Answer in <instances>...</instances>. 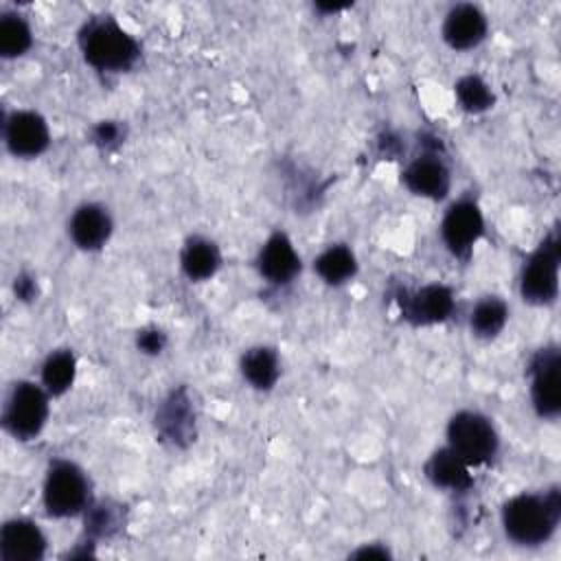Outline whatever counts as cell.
<instances>
[{"instance_id": "ba28073f", "label": "cell", "mask_w": 561, "mask_h": 561, "mask_svg": "<svg viewBox=\"0 0 561 561\" xmlns=\"http://www.w3.org/2000/svg\"><path fill=\"white\" fill-rule=\"evenodd\" d=\"M482 232L484 217L473 199H458L445 210L440 221V239L454 256L467 259Z\"/></svg>"}, {"instance_id": "7402d4cb", "label": "cell", "mask_w": 561, "mask_h": 561, "mask_svg": "<svg viewBox=\"0 0 561 561\" xmlns=\"http://www.w3.org/2000/svg\"><path fill=\"white\" fill-rule=\"evenodd\" d=\"M508 322V305L500 296H482L469 316V327L476 337L491 340L500 335Z\"/></svg>"}, {"instance_id": "44dd1931", "label": "cell", "mask_w": 561, "mask_h": 561, "mask_svg": "<svg viewBox=\"0 0 561 561\" xmlns=\"http://www.w3.org/2000/svg\"><path fill=\"white\" fill-rule=\"evenodd\" d=\"M313 270L327 285H344L357 274V256L346 243H333L316 256Z\"/></svg>"}, {"instance_id": "2e32d148", "label": "cell", "mask_w": 561, "mask_h": 561, "mask_svg": "<svg viewBox=\"0 0 561 561\" xmlns=\"http://www.w3.org/2000/svg\"><path fill=\"white\" fill-rule=\"evenodd\" d=\"M425 476L436 489H449V491H467L473 484L471 467L447 445L432 451V456L425 462Z\"/></svg>"}, {"instance_id": "9c48e42d", "label": "cell", "mask_w": 561, "mask_h": 561, "mask_svg": "<svg viewBox=\"0 0 561 561\" xmlns=\"http://www.w3.org/2000/svg\"><path fill=\"white\" fill-rule=\"evenodd\" d=\"M399 309L405 322L414 327H430L445 322L454 311V291L447 285L430 283L412 291H401Z\"/></svg>"}, {"instance_id": "4fadbf2b", "label": "cell", "mask_w": 561, "mask_h": 561, "mask_svg": "<svg viewBox=\"0 0 561 561\" xmlns=\"http://www.w3.org/2000/svg\"><path fill=\"white\" fill-rule=\"evenodd\" d=\"M403 184L410 193L427 199H443L451 186L447 162L436 151H425L403 169Z\"/></svg>"}, {"instance_id": "e0dca14e", "label": "cell", "mask_w": 561, "mask_h": 561, "mask_svg": "<svg viewBox=\"0 0 561 561\" xmlns=\"http://www.w3.org/2000/svg\"><path fill=\"white\" fill-rule=\"evenodd\" d=\"M156 425L160 434L171 440L173 445H180L182 440H191L195 414L191 408V399L184 394V390L173 392L158 410Z\"/></svg>"}, {"instance_id": "ac0fdd59", "label": "cell", "mask_w": 561, "mask_h": 561, "mask_svg": "<svg viewBox=\"0 0 561 561\" xmlns=\"http://www.w3.org/2000/svg\"><path fill=\"white\" fill-rule=\"evenodd\" d=\"M221 265V252L208 237H188L180 252V267L188 280L202 283L217 274Z\"/></svg>"}, {"instance_id": "7a4b0ae2", "label": "cell", "mask_w": 561, "mask_h": 561, "mask_svg": "<svg viewBox=\"0 0 561 561\" xmlns=\"http://www.w3.org/2000/svg\"><path fill=\"white\" fill-rule=\"evenodd\" d=\"M83 59L99 72H125L140 59V44L114 18H92L79 33Z\"/></svg>"}, {"instance_id": "3957f363", "label": "cell", "mask_w": 561, "mask_h": 561, "mask_svg": "<svg viewBox=\"0 0 561 561\" xmlns=\"http://www.w3.org/2000/svg\"><path fill=\"white\" fill-rule=\"evenodd\" d=\"M42 504L50 517L64 519L85 513L90 506V480L72 460H55L46 469Z\"/></svg>"}, {"instance_id": "5b68a950", "label": "cell", "mask_w": 561, "mask_h": 561, "mask_svg": "<svg viewBox=\"0 0 561 561\" xmlns=\"http://www.w3.org/2000/svg\"><path fill=\"white\" fill-rule=\"evenodd\" d=\"M447 447L454 449L469 467H480L493 460L500 447V436L489 416L476 410L456 412L445 430Z\"/></svg>"}, {"instance_id": "83f0119b", "label": "cell", "mask_w": 561, "mask_h": 561, "mask_svg": "<svg viewBox=\"0 0 561 561\" xmlns=\"http://www.w3.org/2000/svg\"><path fill=\"white\" fill-rule=\"evenodd\" d=\"M13 289H15V296H18L20 300H33L35 294H37V283H35L33 276L20 274V276H15Z\"/></svg>"}, {"instance_id": "5bb4252c", "label": "cell", "mask_w": 561, "mask_h": 561, "mask_svg": "<svg viewBox=\"0 0 561 561\" xmlns=\"http://www.w3.org/2000/svg\"><path fill=\"white\" fill-rule=\"evenodd\" d=\"M486 31H489L486 15L482 13L480 7L469 2L454 4L447 11L440 28L445 44L454 50L476 48L486 37Z\"/></svg>"}, {"instance_id": "8992f818", "label": "cell", "mask_w": 561, "mask_h": 561, "mask_svg": "<svg viewBox=\"0 0 561 561\" xmlns=\"http://www.w3.org/2000/svg\"><path fill=\"white\" fill-rule=\"evenodd\" d=\"M559 261H561V239L552 230L526 259L519 274V294L528 305L546 307L559 296Z\"/></svg>"}, {"instance_id": "7c38bea8", "label": "cell", "mask_w": 561, "mask_h": 561, "mask_svg": "<svg viewBox=\"0 0 561 561\" xmlns=\"http://www.w3.org/2000/svg\"><path fill=\"white\" fill-rule=\"evenodd\" d=\"M48 548L44 530L26 517L7 519L0 530L2 561H42Z\"/></svg>"}, {"instance_id": "f1b7e54d", "label": "cell", "mask_w": 561, "mask_h": 561, "mask_svg": "<svg viewBox=\"0 0 561 561\" xmlns=\"http://www.w3.org/2000/svg\"><path fill=\"white\" fill-rule=\"evenodd\" d=\"M351 557H355V559H373V557H377V559H388L390 552H388V548H383V546H379V543H368V546L357 548Z\"/></svg>"}, {"instance_id": "484cf974", "label": "cell", "mask_w": 561, "mask_h": 561, "mask_svg": "<svg viewBox=\"0 0 561 561\" xmlns=\"http://www.w3.org/2000/svg\"><path fill=\"white\" fill-rule=\"evenodd\" d=\"M123 136H125V131L118 121H99L92 129V142L103 149L116 147L123 140Z\"/></svg>"}, {"instance_id": "30bf717a", "label": "cell", "mask_w": 561, "mask_h": 561, "mask_svg": "<svg viewBox=\"0 0 561 561\" xmlns=\"http://www.w3.org/2000/svg\"><path fill=\"white\" fill-rule=\"evenodd\" d=\"M50 129L35 110H15L4 118V145L15 158H37L48 149Z\"/></svg>"}, {"instance_id": "9a60e30c", "label": "cell", "mask_w": 561, "mask_h": 561, "mask_svg": "<svg viewBox=\"0 0 561 561\" xmlns=\"http://www.w3.org/2000/svg\"><path fill=\"white\" fill-rule=\"evenodd\" d=\"M256 267L272 285H287L300 272V256L285 232H272L259 250Z\"/></svg>"}, {"instance_id": "8fae6325", "label": "cell", "mask_w": 561, "mask_h": 561, "mask_svg": "<svg viewBox=\"0 0 561 561\" xmlns=\"http://www.w3.org/2000/svg\"><path fill=\"white\" fill-rule=\"evenodd\" d=\"M114 230L110 210L99 202L79 204L68 219V237L83 252L101 250Z\"/></svg>"}, {"instance_id": "52a82bcc", "label": "cell", "mask_w": 561, "mask_h": 561, "mask_svg": "<svg viewBox=\"0 0 561 561\" xmlns=\"http://www.w3.org/2000/svg\"><path fill=\"white\" fill-rule=\"evenodd\" d=\"M530 401L541 419H557L561 412V355L554 344L539 348L528 366Z\"/></svg>"}, {"instance_id": "277c9868", "label": "cell", "mask_w": 561, "mask_h": 561, "mask_svg": "<svg viewBox=\"0 0 561 561\" xmlns=\"http://www.w3.org/2000/svg\"><path fill=\"white\" fill-rule=\"evenodd\" d=\"M50 394L42 383L20 379L15 381L2 405V425L18 440H31L39 436L48 421Z\"/></svg>"}, {"instance_id": "d4e9b609", "label": "cell", "mask_w": 561, "mask_h": 561, "mask_svg": "<svg viewBox=\"0 0 561 561\" xmlns=\"http://www.w3.org/2000/svg\"><path fill=\"white\" fill-rule=\"evenodd\" d=\"M121 526L118 506L110 502L90 504L85 508V533L90 537H110Z\"/></svg>"}, {"instance_id": "6da1fadb", "label": "cell", "mask_w": 561, "mask_h": 561, "mask_svg": "<svg viewBox=\"0 0 561 561\" xmlns=\"http://www.w3.org/2000/svg\"><path fill=\"white\" fill-rule=\"evenodd\" d=\"M504 535L517 546L546 543L561 519V491L550 486L546 491H524L502 504Z\"/></svg>"}, {"instance_id": "ffe728a7", "label": "cell", "mask_w": 561, "mask_h": 561, "mask_svg": "<svg viewBox=\"0 0 561 561\" xmlns=\"http://www.w3.org/2000/svg\"><path fill=\"white\" fill-rule=\"evenodd\" d=\"M77 377V357L70 348H55L46 355L39 368V383L50 397L68 392Z\"/></svg>"}, {"instance_id": "d6986e66", "label": "cell", "mask_w": 561, "mask_h": 561, "mask_svg": "<svg viewBox=\"0 0 561 561\" xmlns=\"http://www.w3.org/2000/svg\"><path fill=\"white\" fill-rule=\"evenodd\" d=\"M243 379L256 390H272L280 375V362L272 346H252L239 362Z\"/></svg>"}, {"instance_id": "cb8c5ba5", "label": "cell", "mask_w": 561, "mask_h": 561, "mask_svg": "<svg viewBox=\"0 0 561 561\" xmlns=\"http://www.w3.org/2000/svg\"><path fill=\"white\" fill-rule=\"evenodd\" d=\"M454 92H456L460 107L469 114H482V112L491 110L495 103V94H493L491 85L480 75L460 77L454 85Z\"/></svg>"}, {"instance_id": "603a6c76", "label": "cell", "mask_w": 561, "mask_h": 561, "mask_svg": "<svg viewBox=\"0 0 561 561\" xmlns=\"http://www.w3.org/2000/svg\"><path fill=\"white\" fill-rule=\"evenodd\" d=\"M33 44V31L26 18L13 11L0 15V55L4 59L22 57Z\"/></svg>"}, {"instance_id": "4316f807", "label": "cell", "mask_w": 561, "mask_h": 561, "mask_svg": "<svg viewBox=\"0 0 561 561\" xmlns=\"http://www.w3.org/2000/svg\"><path fill=\"white\" fill-rule=\"evenodd\" d=\"M167 344V333L156 329V327H147L140 329L136 335V346L145 353V355H158Z\"/></svg>"}]
</instances>
